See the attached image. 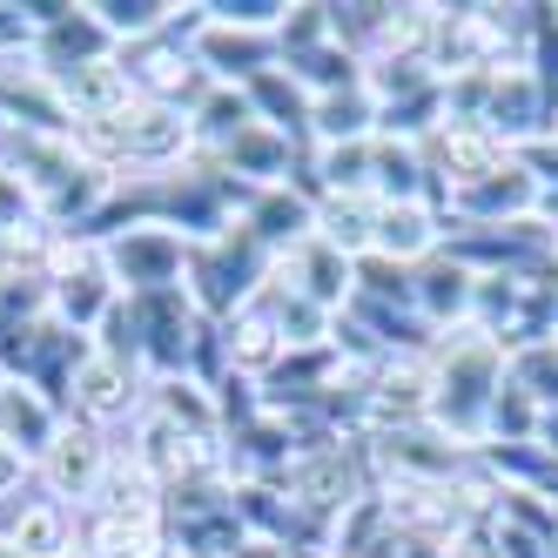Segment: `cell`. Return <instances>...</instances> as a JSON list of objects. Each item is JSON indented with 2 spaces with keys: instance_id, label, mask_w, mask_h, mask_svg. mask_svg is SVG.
Returning <instances> with one entry per match:
<instances>
[{
  "instance_id": "obj_15",
  "label": "cell",
  "mask_w": 558,
  "mask_h": 558,
  "mask_svg": "<svg viewBox=\"0 0 558 558\" xmlns=\"http://www.w3.org/2000/svg\"><path fill=\"white\" fill-rule=\"evenodd\" d=\"M27 477H34V464H27L21 451H8V445H0V505H21Z\"/></svg>"
},
{
  "instance_id": "obj_14",
  "label": "cell",
  "mask_w": 558,
  "mask_h": 558,
  "mask_svg": "<svg viewBox=\"0 0 558 558\" xmlns=\"http://www.w3.org/2000/svg\"><path fill=\"white\" fill-rule=\"evenodd\" d=\"M458 203H464L471 216H492V209H525V203H532V175L505 162V169H498L492 182H477V189H464Z\"/></svg>"
},
{
  "instance_id": "obj_2",
  "label": "cell",
  "mask_w": 558,
  "mask_h": 558,
  "mask_svg": "<svg viewBox=\"0 0 558 558\" xmlns=\"http://www.w3.org/2000/svg\"><path fill=\"white\" fill-rule=\"evenodd\" d=\"M108 471H114V445H108V430L74 424V417L54 430V445L34 458V477H41V492H48L54 505H68V511L95 505V498H101V485H108Z\"/></svg>"
},
{
  "instance_id": "obj_12",
  "label": "cell",
  "mask_w": 558,
  "mask_h": 558,
  "mask_svg": "<svg viewBox=\"0 0 558 558\" xmlns=\"http://www.w3.org/2000/svg\"><path fill=\"white\" fill-rule=\"evenodd\" d=\"M250 101H256V122L296 135V129H310V101L316 95L296 82L290 68H269V74H256V82H250Z\"/></svg>"
},
{
  "instance_id": "obj_6",
  "label": "cell",
  "mask_w": 558,
  "mask_h": 558,
  "mask_svg": "<svg viewBox=\"0 0 558 558\" xmlns=\"http://www.w3.org/2000/svg\"><path fill=\"white\" fill-rule=\"evenodd\" d=\"M216 337H222V356H229L235 377H269V371L290 356L283 330H276V316H269L263 303H243L229 324H216Z\"/></svg>"
},
{
  "instance_id": "obj_8",
  "label": "cell",
  "mask_w": 558,
  "mask_h": 558,
  "mask_svg": "<svg viewBox=\"0 0 558 558\" xmlns=\"http://www.w3.org/2000/svg\"><path fill=\"white\" fill-rule=\"evenodd\" d=\"M437 162H445V182L464 195V189L492 182L505 169V142L492 129H477V122H445V135H437Z\"/></svg>"
},
{
  "instance_id": "obj_4",
  "label": "cell",
  "mask_w": 558,
  "mask_h": 558,
  "mask_svg": "<svg viewBox=\"0 0 558 558\" xmlns=\"http://www.w3.org/2000/svg\"><path fill=\"white\" fill-rule=\"evenodd\" d=\"M0 538L21 558H82V518L54 498H21L0 518Z\"/></svg>"
},
{
  "instance_id": "obj_17",
  "label": "cell",
  "mask_w": 558,
  "mask_h": 558,
  "mask_svg": "<svg viewBox=\"0 0 558 558\" xmlns=\"http://www.w3.org/2000/svg\"><path fill=\"white\" fill-rule=\"evenodd\" d=\"M0 377H8V371H0Z\"/></svg>"
},
{
  "instance_id": "obj_11",
  "label": "cell",
  "mask_w": 558,
  "mask_h": 558,
  "mask_svg": "<svg viewBox=\"0 0 558 558\" xmlns=\"http://www.w3.org/2000/svg\"><path fill=\"white\" fill-rule=\"evenodd\" d=\"M430 250H437V216H430L424 203H377V250H371V256L411 269V263H424Z\"/></svg>"
},
{
  "instance_id": "obj_9",
  "label": "cell",
  "mask_w": 558,
  "mask_h": 558,
  "mask_svg": "<svg viewBox=\"0 0 558 558\" xmlns=\"http://www.w3.org/2000/svg\"><path fill=\"white\" fill-rule=\"evenodd\" d=\"M310 135H316V148H337V142H371V135H377V95H371L364 82L316 95V101H310Z\"/></svg>"
},
{
  "instance_id": "obj_10",
  "label": "cell",
  "mask_w": 558,
  "mask_h": 558,
  "mask_svg": "<svg viewBox=\"0 0 558 558\" xmlns=\"http://www.w3.org/2000/svg\"><path fill=\"white\" fill-rule=\"evenodd\" d=\"M148 411L189 437H203V445H216V430H222V404L195 377H148Z\"/></svg>"
},
{
  "instance_id": "obj_5",
  "label": "cell",
  "mask_w": 558,
  "mask_h": 558,
  "mask_svg": "<svg viewBox=\"0 0 558 558\" xmlns=\"http://www.w3.org/2000/svg\"><path fill=\"white\" fill-rule=\"evenodd\" d=\"M68 424V411L54 404L48 390H34L27 377H0V445L21 451L27 464L54 445V430Z\"/></svg>"
},
{
  "instance_id": "obj_7",
  "label": "cell",
  "mask_w": 558,
  "mask_h": 558,
  "mask_svg": "<svg viewBox=\"0 0 558 558\" xmlns=\"http://www.w3.org/2000/svg\"><path fill=\"white\" fill-rule=\"evenodd\" d=\"M316 243H330L337 256L364 263L377 250V195H316Z\"/></svg>"
},
{
  "instance_id": "obj_1",
  "label": "cell",
  "mask_w": 558,
  "mask_h": 558,
  "mask_svg": "<svg viewBox=\"0 0 558 558\" xmlns=\"http://www.w3.org/2000/svg\"><path fill=\"white\" fill-rule=\"evenodd\" d=\"M101 256H108V276L122 296H155V290H182L189 235L162 229V222H129V229L101 235Z\"/></svg>"
},
{
  "instance_id": "obj_3",
  "label": "cell",
  "mask_w": 558,
  "mask_h": 558,
  "mask_svg": "<svg viewBox=\"0 0 558 558\" xmlns=\"http://www.w3.org/2000/svg\"><path fill=\"white\" fill-rule=\"evenodd\" d=\"M61 411H68L74 424L108 430V424L148 411V384H142L135 364H122V356H108V350L88 343V356H82V364H74V377H68V404H61Z\"/></svg>"
},
{
  "instance_id": "obj_13",
  "label": "cell",
  "mask_w": 558,
  "mask_h": 558,
  "mask_svg": "<svg viewBox=\"0 0 558 558\" xmlns=\"http://www.w3.org/2000/svg\"><path fill=\"white\" fill-rule=\"evenodd\" d=\"M411 296H417L424 316H437V324H445V316H464V310L477 303V283H471L464 263H430L417 283H411Z\"/></svg>"
},
{
  "instance_id": "obj_16",
  "label": "cell",
  "mask_w": 558,
  "mask_h": 558,
  "mask_svg": "<svg viewBox=\"0 0 558 558\" xmlns=\"http://www.w3.org/2000/svg\"><path fill=\"white\" fill-rule=\"evenodd\" d=\"M283 558H330V551H316V545H283Z\"/></svg>"
}]
</instances>
